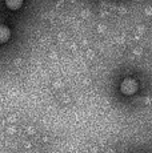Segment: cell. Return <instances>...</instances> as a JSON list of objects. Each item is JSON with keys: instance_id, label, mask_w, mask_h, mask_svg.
<instances>
[{"instance_id": "cell-3", "label": "cell", "mask_w": 152, "mask_h": 153, "mask_svg": "<svg viewBox=\"0 0 152 153\" xmlns=\"http://www.w3.org/2000/svg\"><path fill=\"white\" fill-rule=\"evenodd\" d=\"M22 4H23V0H5V5L12 11L19 10L22 7Z\"/></svg>"}, {"instance_id": "cell-2", "label": "cell", "mask_w": 152, "mask_h": 153, "mask_svg": "<svg viewBox=\"0 0 152 153\" xmlns=\"http://www.w3.org/2000/svg\"><path fill=\"white\" fill-rule=\"evenodd\" d=\"M11 37V31L7 25L0 24V44H4L10 40Z\"/></svg>"}, {"instance_id": "cell-1", "label": "cell", "mask_w": 152, "mask_h": 153, "mask_svg": "<svg viewBox=\"0 0 152 153\" xmlns=\"http://www.w3.org/2000/svg\"><path fill=\"white\" fill-rule=\"evenodd\" d=\"M120 91L127 96L133 95L137 91V83L133 79H125V80H123V83L120 85Z\"/></svg>"}]
</instances>
